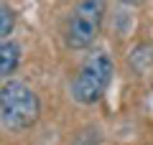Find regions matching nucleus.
<instances>
[{"label": "nucleus", "instance_id": "6", "mask_svg": "<svg viewBox=\"0 0 153 145\" xmlns=\"http://www.w3.org/2000/svg\"><path fill=\"white\" fill-rule=\"evenodd\" d=\"M148 46H151V43H143V46H138L135 51H133V56H130V64L135 66L138 71L148 69V66L153 64V51H151V54H146V51H148Z\"/></svg>", "mask_w": 153, "mask_h": 145}, {"label": "nucleus", "instance_id": "2", "mask_svg": "<svg viewBox=\"0 0 153 145\" xmlns=\"http://www.w3.org/2000/svg\"><path fill=\"white\" fill-rule=\"evenodd\" d=\"M41 115L36 92L23 81H8L0 89V120L8 130H28Z\"/></svg>", "mask_w": 153, "mask_h": 145}, {"label": "nucleus", "instance_id": "3", "mask_svg": "<svg viewBox=\"0 0 153 145\" xmlns=\"http://www.w3.org/2000/svg\"><path fill=\"white\" fill-rule=\"evenodd\" d=\"M107 0H79L71 10V18L66 23V46L74 51H82L97 38L100 26L105 18Z\"/></svg>", "mask_w": 153, "mask_h": 145}, {"label": "nucleus", "instance_id": "4", "mask_svg": "<svg viewBox=\"0 0 153 145\" xmlns=\"http://www.w3.org/2000/svg\"><path fill=\"white\" fill-rule=\"evenodd\" d=\"M21 64V46L16 41H0V79L10 76Z\"/></svg>", "mask_w": 153, "mask_h": 145}, {"label": "nucleus", "instance_id": "7", "mask_svg": "<svg viewBox=\"0 0 153 145\" xmlns=\"http://www.w3.org/2000/svg\"><path fill=\"white\" fill-rule=\"evenodd\" d=\"M120 3H125V5H138V3H143V0H120Z\"/></svg>", "mask_w": 153, "mask_h": 145}, {"label": "nucleus", "instance_id": "5", "mask_svg": "<svg viewBox=\"0 0 153 145\" xmlns=\"http://www.w3.org/2000/svg\"><path fill=\"white\" fill-rule=\"evenodd\" d=\"M16 28V10L5 3H0V38H8Z\"/></svg>", "mask_w": 153, "mask_h": 145}, {"label": "nucleus", "instance_id": "1", "mask_svg": "<svg viewBox=\"0 0 153 145\" xmlns=\"http://www.w3.org/2000/svg\"><path fill=\"white\" fill-rule=\"evenodd\" d=\"M115 66L105 51H94L79 64L71 81V97L79 104H94L102 99V94L107 92L110 81H112Z\"/></svg>", "mask_w": 153, "mask_h": 145}]
</instances>
